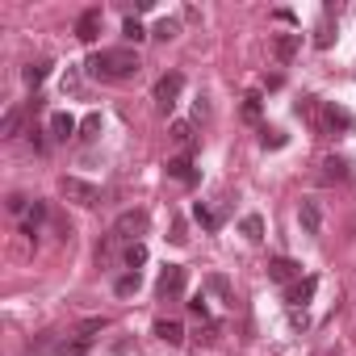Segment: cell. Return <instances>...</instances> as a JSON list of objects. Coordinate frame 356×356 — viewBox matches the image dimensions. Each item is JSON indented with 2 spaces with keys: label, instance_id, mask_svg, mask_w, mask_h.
Here are the masks:
<instances>
[{
  "label": "cell",
  "instance_id": "cell-1",
  "mask_svg": "<svg viewBox=\"0 0 356 356\" xmlns=\"http://www.w3.org/2000/svg\"><path fill=\"white\" fill-rule=\"evenodd\" d=\"M84 67L92 80H134L143 63H138V51L130 47H105V51H92Z\"/></svg>",
  "mask_w": 356,
  "mask_h": 356
},
{
  "label": "cell",
  "instance_id": "cell-2",
  "mask_svg": "<svg viewBox=\"0 0 356 356\" xmlns=\"http://www.w3.org/2000/svg\"><path fill=\"white\" fill-rule=\"evenodd\" d=\"M147 227H151V218H147L143 210H126V214L113 222V231H109V235H113L118 243H126V248H130V243H143Z\"/></svg>",
  "mask_w": 356,
  "mask_h": 356
},
{
  "label": "cell",
  "instance_id": "cell-3",
  "mask_svg": "<svg viewBox=\"0 0 356 356\" xmlns=\"http://www.w3.org/2000/svg\"><path fill=\"white\" fill-rule=\"evenodd\" d=\"M181 92H185V76L181 72H168V76H159L155 80V105H159V113H172L176 109V101H181Z\"/></svg>",
  "mask_w": 356,
  "mask_h": 356
},
{
  "label": "cell",
  "instance_id": "cell-4",
  "mask_svg": "<svg viewBox=\"0 0 356 356\" xmlns=\"http://www.w3.org/2000/svg\"><path fill=\"white\" fill-rule=\"evenodd\" d=\"M63 197L67 202H76V206H97L101 202V189L97 185H88V181H80V176H63Z\"/></svg>",
  "mask_w": 356,
  "mask_h": 356
},
{
  "label": "cell",
  "instance_id": "cell-5",
  "mask_svg": "<svg viewBox=\"0 0 356 356\" xmlns=\"http://www.w3.org/2000/svg\"><path fill=\"white\" fill-rule=\"evenodd\" d=\"M185 277H189L185 264H168V268L159 273V281H155V293H159L163 302H168V298H181V293H185Z\"/></svg>",
  "mask_w": 356,
  "mask_h": 356
},
{
  "label": "cell",
  "instance_id": "cell-6",
  "mask_svg": "<svg viewBox=\"0 0 356 356\" xmlns=\"http://www.w3.org/2000/svg\"><path fill=\"white\" fill-rule=\"evenodd\" d=\"M268 281H277V285H293V281H302V264L289 260V256H277V260H268Z\"/></svg>",
  "mask_w": 356,
  "mask_h": 356
},
{
  "label": "cell",
  "instance_id": "cell-7",
  "mask_svg": "<svg viewBox=\"0 0 356 356\" xmlns=\"http://www.w3.org/2000/svg\"><path fill=\"white\" fill-rule=\"evenodd\" d=\"M314 289H318V281H314V277H302V281H293V285L285 289V302H289L293 310H302V306L314 298Z\"/></svg>",
  "mask_w": 356,
  "mask_h": 356
},
{
  "label": "cell",
  "instance_id": "cell-8",
  "mask_svg": "<svg viewBox=\"0 0 356 356\" xmlns=\"http://www.w3.org/2000/svg\"><path fill=\"white\" fill-rule=\"evenodd\" d=\"M168 176H172V181H181V185H193V181H197L193 155H176V159H168Z\"/></svg>",
  "mask_w": 356,
  "mask_h": 356
},
{
  "label": "cell",
  "instance_id": "cell-9",
  "mask_svg": "<svg viewBox=\"0 0 356 356\" xmlns=\"http://www.w3.org/2000/svg\"><path fill=\"white\" fill-rule=\"evenodd\" d=\"M97 34H101V9H84L80 22H76V38L80 42H97Z\"/></svg>",
  "mask_w": 356,
  "mask_h": 356
},
{
  "label": "cell",
  "instance_id": "cell-10",
  "mask_svg": "<svg viewBox=\"0 0 356 356\" xmlns=\"http://www.w3.org/2000/svg\"><path fill=\"white\" fill-rule=\"evenodd\" d=\"M323 126H327L331 134H335V130L343 134V130H352V126H356V118H352L343 105H327V109H323Z\"/></svg>",
  "mask_w": 356,
  "mask_h": 356
},
{
  "label": "cell",
  "instance_id": "cell-11",
  "mask_svg": "<svg viewBox=\"0 0 356 356\" xmlns=\"http://www.w3.org/2000/svg\"><path fill=\"white\" fill-rule=\"evenodd\" d=\"M298 222H302L306 235H318V231H323V210H318V202H302V206H298Z\"/></svg>",
  "mask_w": 356,
  "mask_h": 356
},
{
  "label": "cell",
  "instance_id": "cell-12",
  "mask_svg": "<svg viewBox=\"0 0 356 356\" xmlns=\"http://www.w3.org/2000/svg\"><path fill=\"white\" fill-rule=\"evenodd\" d=\"M298 51H302V34H277V38H273V55H277L281 63H289Z\"/></svg>",
  "mask_w": 356,
  "mask_h": 356
},
{
  "label": "cell",
  "instance_id": "cell-13",
  "mask_svg": "<svg viewBox=\"0 0 356 356\" xmlns=\"http://www.w3.org/2000/svg\"><path fill=\"white\" fill-rule=\"evenodd\" d=\"M348 176H352V163H348V159L331 155V159L323 163V181H327V185H339V181H348Z\"/></svg>",
  "mask_w": 356,
  "mask_h": 356
},
{
  "label": "cell",
  "instance_id": "cell-14",
  "mask_svg": "<svg viewBox=\"0 0 356 356\" xmlns=\"http://www.w3.org/2000/svg\"><path fill=\"white\" fill-rule=\"evenodd\" d=\"M76 130H80V126H76L72 113H51V138H55V143H67Z\"/></svg>",
  "mask_w": 356,
  "mask_h": 356
},
{
  "label": "cell",
  "instance_id": "cell-15",
  "mask_svg": "<svg viewBox=\"0 0 356 356\" xmlns=\"http://www.w3.org/2000/svg\"><path fill=\"white\" fill-rule=\"evenodd\" d=\"M155 335H159L163 343H185V327L176 323V318H159V323H155Z\"/></svg>",
  "mask_w": 356,
  "mask_h": 356
},
{
  "label": "cell",
  "instance_id": "cell-16",
  "mask_svg": "<svg viewBox=\"0 0 356 356\" xmlns=\"http://www.w3.org/2000/svg\"><path fill=\"white\" fill-rule=\"evenodd\" d=\"M193 218H197L206 231H218V227H222V214H218V210H210V206H202V202L193 206Z\"/></svg>",
  "mask_w": 356,
  "mask_h": 356
},
{
  "label": "cell",
  "instance_id": "cell-17",
  "mask_svg": "<svg viewBox=\"0 0 356 356\" xmlns=\"http://www.w3.org/2000/svg\"><path fill=\"white\" fill-rule=\"evenodd\" d=\"M168 134H172V143H176V147H193V122H172V130H168Z\"/></svg>",
  "mask_w": 356,
  "mask_h": 356
},
{
  "label": "cell",
  "instance_id": "cell-18",
  "mask_svg": "<svg viewBox=\"0 0 356 356\" xmlns=\"http://www.w3.org/2000/svg\"><path fill=\"white\" fill-rule=\"evenodd\" d=\"M239 231H243L252 243H260V239H264V218H260V214H248V218L239 222Z\"/></svg>",
  "mask_w": 356,
  "mask_h": 356
},
{
  "label": "cell",
  "instance_id": "cell-19",
  "mask_svg": "<svg viewBox=\"0 0 356 356\" xmlns=\"http://www.w3.org/2000/svg\"><path fill=\"white\" fill-rule=\"evenodd\" d=\"M22 109H9L5 118H0V134H5V138H17V130H22Z\"/></svg>",
  "mask_w": 356,
  "mask_h": 356
},
{
  "label": "cell",
  "instance_id": "cell-20",
  "mask_svg": "<svg viewBox=\"0 0 356 356\" xmlns=\"http://www.w3.org/2000/svg\"><path fill=\"white\" fill-rule=\"evenodd\" d=\"M47 76H51V63H30V67H26V84H30V88H38Z\"/></svg>",
  "mask_w": 356,
  "mask_h": 356
},
{
  "label": "cell",
  "instance_id": "cell-21",
  "mask_svg": "<svg viewBox=\"0 0 356 356\" xmlns=\"http://www.w3.org/2000/svg\"><path fill=\"white\" fill-rule=\"evenodd\" d=\"M42 218H47V206H42V202H34V206H30V214H26V235H38V222H42Z\"/></svg>",
  "mask_w": 356,
  "mask_h": 356
},
{
  "label": "cell",
  "instance_id": "cell-22",
  "mask_svg": "<svg viewBox=\"0 0 356 356\" xmlns=\"http://www.w3.org/2000/svg\"><path fill=\"white\" fill-rule=\"evenodd\" d=\"M113 293H122V298L138 293V273H126V277H118V281H113Z\"/></svg>",
  "mask_w": 356,
  "mask_h": 356
},
{
  "label": "cell",
  "instance_id": "cell-23",
  "mask_svg": "<svg viewBox=\"0 0 356 356\" xmlns=\"http://www.w3.org/2000/svg\"><path fill=\"white\" fill-rule=\"evenodd\" d=\"M143 260H147V248H143V243H130V248H126V268H130V273H138V264H143Z\"/></svg>",
  "mask_w": 356,
  "mask_h": 356
},
{
  "label": "cell",
  "instance_id": "cell-24",
  "mask_svg": "<svg viewBox=\"0 0 356 356\" xmlns=\"http://www.w3.org/2000/svg\"><path fill=\"white\" fill-rule=\"evenodd\" d=\"M176 30H181V22H172V17H163V22H159V26L151 30V38H163V42H168V38H176Z\"/></svg>",
  "mask_w": 356,
  "mask_h": 356
},
{
  "label": "cell",
  "instance_id": "cell-25",
  "mask_svg": "<svg viewBox=\"0 0 356 356\" xmlns=\"http://www.w3.org/2000/svg\"><path fill=\"white\" fill-rule=\"evenodd\" d=\"M122 34H126L130 42H143V38H147V30H143V22H134V17H126V22H122Z\"/></svg>",
  "mask_w": 356,
  "mask_h": 356
},
{
  "label": "cell",
  "instance_id": "cell-26",
  "mask_svg": "<svg viewBox=\"0 0 356 356\" xmlns=\"http://www.w3.org/2000/svg\"><path fill=\"white\" fill-rule=\"evenodd\" d=\"M97 134H101V113H88L80 122V138H97Z\"/></svg>",
  "mask_w": 356,
  "mask_h": 356
},
{
  "label": "cell",
  "instance_id": "cell-27",
  "mask_svg": "<svg viewBox=\"0 0 356 356\" xmlns=\"http://www.w3.org/2000/svg\"><path fill=\"white\" fill-rule=\"evenodd\" d=\"M88 348H92V339H84V335H80V339H72V343H63V348H59V356H84Z\"/></svg>",
  "mask_w": 356,
  "mask_h": 356
},
{
  "label": "cell",
  "instance_id": "cell-28",
  "mask_svg": "<svg viewBox=\"0 0 356 356\" xmlns=\"http://www.w3.org/2000/svg\"><path fill=\"white\" fill-rule=\"evenodd\" d=\"M243 118H248V122H256V118H260V97H256V92H252V97H243Z\"/></svg>",
  "mask_w": 356,
  "mask_h": 356
},
{
  "label": "cell",
  "instance_id": "cell-29",
  "mask_svg": "<svg viewBox=\"0 0 356 356\" xmlns=\"http://www.w3.org/2000/svg\"><path fill=\"white\" fill-rule=\"evenodd\" d=\"M92 331H105V318H84V323H80V335H84V339H92Z\"/></svg>",
  "mask_w": 356,
  "mask_h": 356
},
{
  "label": "cell",
  "instance_id": "cell-30",
  "mask_svg": "<svg viewBox=\"0 0 356 356\" xmlns=\"http://www.w3.org/2000/svg\"><path fill=\"white\" fill-rule=\"evenodd\" d=\"M264 147H273V151L285 147V134H281V130H264Z\"/></svg>",
  "mask_w": 356,
  "mask_h": 356
},
{
  "label": "cell",
  "instance_id": "cell-31",
  "mask_svg": "<svg viewBox=\"0 0 356 356\" xmlns=\"http://www.w3.org/2000/svg\"><path fill=\"white\" fill-rule=\"evenodd\" d=\"M210 289H214V293H222V298H231V285H227V277H218V273L210 277Z\"/></svg>",
  "mask_w": 356,
  "mask_h": 356
},
{
  "label": "cell",
  "instance_id": "cell-32",
  "mask_svg": "<svg viewBox=\"0 0 356 356\" xmlns=\"http://www.w3.org/2000/svg\"><path fill=\"white\" fill-rule=\"evenodd\" d=\"M168 239H172V243H185V239H189V235H185V222H181V218L172 222V235H168Z\"/></svg>",
  "mask_w": 356,
  "mask_h": 356
},
{
  "label": "cell",
  "instance_id": "cell-33",
  "mask_svg": "<svg viewBox=\"0 0 356 356\" xmlns=\"http://www.w3.org/2000/svg\"><path fill=\"white\" fill-rule=\"evenodd\" d=\"M22 210H26V197L13 193V197H9V214H22Z\"/></svg>",
  "mask_w": 356,
  "mask_h": 356
},
{
  "label": "cell",
  "instance_id": "cell-34",
  "mask_svg": "<svg viewBox=\"0 0 356 356\" xmlns=\"http://www.w3.org/2000/svg\"><path fill=\"white\" fill-rule=\"evenodd\" d=\"M318 356H339V352H318Z\"/></svg>",
  "mask_w": 356,
  "mask_h": 356
}]
</instances>
